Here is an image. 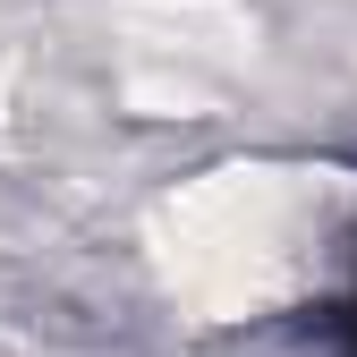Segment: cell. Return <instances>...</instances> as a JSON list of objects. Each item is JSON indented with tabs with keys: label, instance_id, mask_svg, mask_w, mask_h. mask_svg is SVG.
Listing matches in <instances>:
<instances>
[{
	"label": "cell",
	"instance_id": "cell-1",
	"mask_svg": "<svg viewBox=\"0 0 357 357\" xmlns=\"http://www.w3.org/2000/svg\"><path fill=\"white\" fill-rule=\"evenodd\" d=\"M298 178H255V238L264 230H281V221L298 213ZM255 281H273V289H298L306 281V255H289V247H255Z\"/></svg>",
	"mask_w": 357,
	"mask_h": 357
}]
</instances>
